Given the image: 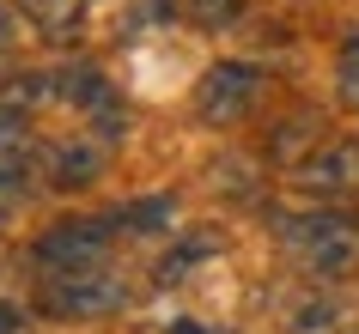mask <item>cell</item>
<instances>
[{"mask_svg": "<svg viewBox=\"0 0 359 334\" xmlns=\"http://www.w3.org/2000/svg\"><path fill=\"white\" fill-rule=\"evenodd\" d=\"M286 249L304 261V267H317V274H335V267H347L359 249V231L341 213H304V219H286L280 225Z\"/></svg>", "mask_w": 359, "mask_h": 334, "instance_id": "obj_1", "label": "cell"}, {"mask_svg": "<svg viewBox=\"0 0 359 334\" xmlns=\"http://www.w3.org/2000/svg\"><path fill=\"white\" fill-rule=\"evenodd\" d=\"M104 249H110V225L97 219H61L37 237V261L55 267V274H92L104 261Z\"/></svg>", "mask_w": 359, "mask_h": 334, "instance_id": "obj_2", "label": "cell"}, {"mask_svg": "<svg viewBox=\"0 0 359 334\" xmlns=\"http://www.w3.org/2000/svg\"><path fill=\"white\" fill-rule=\"evenodd\" d=\"M256 97H262V74L244 67V61H226V67H213V74L201 79L195 110H201V122L226 128V122H244V116L256 110Z\"/></svg>", "mask_w": 359, "mask_h": 334, "instance_id": "obj_3", "label": "cell"}, {"mask_svg": "<svg viewBox=\"0 0 359 334\" xmlns=\"http://www.w3.org/2000/svg\"><path fill=\"white\" fill-rule=\"evenodd\" d=\"M122 304V286L104 274H61L49 292H43V310L49 316H104Z\"/></svg>", "mask_w": 359, "mask_h": 334, "instance_id": "obj_4", "label": "cell"}, {"mask_svg": "<svg viewBox=\"0 0 359 334\" xmlns=\"http://www.w3.org/2000/svg\"><path fill=\"white\" fill-rule=\"evenodd\" d=\"M43 165H49V183L86 188L97 170H104V152H97L92 140H49V146H43Z\"/></svg>", "mask_w": 359, "mask_h": 334, "instance_id": "obj_5", "label": "cell"}, {"mask_svg": "<svg viewBox=\"0 0 359 334\" xmlns=\"http://www.w3.org/2000/svg\"><path fill=\"white\" fill-rule=\"evenodd\" d=\"M304 183L311 188H359V146H323L304 165Z\"/></svg>", "mask_w": 359, "mask_h": 334, "instance_id": "obj_6", "label": "cell"}, {"mask_svg": "<svg viewBox=\"0 0 359 334\" xmlns=\"http://www.w3.org/2000/svg\"><path fill=\"white\" fill-rule=\"evenodd\" d=\"M79 6H86V0H25V13H31L49 37H67V31H74V25H79Z\"/></svg>", "mask_w": 359, "mask_h": 334, "instance_id": "obj_7", "label": "cell"}, {"mask_svg": "<svg viewBox=\"0 0 359 334\" xmlns=\"http://www.w3.org/2000/svg\"><path fill=\"white\" fill-rule=\"evenodd\" d=\"M25 176H31V152H25V140H6L0 146V195H19Z\"/></svg>", "mask_w": 359, "mask_h": 334, "instance_id": "obj_8", "label": "cell"}, {"mask_svg": "<svg viewBox=\"0 0 359 334\" xmlns=\"http://www.w3.org/2000/svg\"><path fill=\"white\" fill-rule=\"evenodd\" d=\"M170 195H152V201H134L128 213H122V225H134V231H158V225H170Z\"/></svg>", "mask_w": 359, "mask_h": 334, "instance_id": "obj_9", "label": "cell"}, {"mask_svg": "<svg viewBox=\"0 0 359 334\" xmlns=\"http://www.w3.org/2000/svg\"><path fill=\"white\" fill-rule=\"evenodd\" d=\"M189 13L201 25H231L238 13H244V0H189Z\"/></svg>", "mask_w": 359, "mask_h": 334, "instance_id": "obj_10", "label": "cell"}, {"mask_svg": "<svg viewBox=\"0 0 359 334\" xmlns=\"http://www.w3.org/2000/svg\"><path fill=\"white\" fill-rule=\"evenodd\" d=\"M341 97H347V104L359 110V37L341 49Z\"/></svg>", "mask_w": 359, "mask_h": 334, "instance_id": "obj_11", "label": "cell"}, {"mask_svg": "<svg viewBox=\"0 0 359 334\" xmlns=\"http://www.w3.org/2000/svg\"><path fill=\"white\" fill-rule=\"evenodd\" d=\"M6 140H25V110H13L6 97H0V146Z\"/></svg>", "mask_w": 359, "mask_h": 334, "instance_id": "obj_12", "label": "cell"}, {"mask_svg": "<svg viewBox=\"0 0 359 334\" xmlns=\"http://www.w3.org/2000/svg\"><path fill=\"white\" fill-rule=\"evenodd\" d=\"M19 322H25V316L13 310V304H0V334H19Z\"/></svg>", "mask_w": 359, "mask_h": 334, "instance_id": "obj_13", "label": "cell"}, {"mask_svg": "<svg viewBox=\"0 0 359 334\" xmlns=\"http://www.w3.org/2000/svg\"><path fill=\"white\" fill-rule=\"evenodd\" d=\"M6 43H13V19H6V13H0V49H6Z\"/></svg>", "mask_w": 359, "mask_h": 334, "instance_id": "obj_14", "label": "cell"}, {"mask_svg": "<svg viewBox=\"0 0 359 334\" xmlns=\"http://www.w3.org/2000/svg\"><path fill=\"white\" fill-rule=\"evenodd\" d=\"M170 334H208V328H201V322H177Z\"/></svg>", "mask_w": 359, "mask_h": 334, "instance_id": "obj_15", "label": "cell"}]
</instances>
